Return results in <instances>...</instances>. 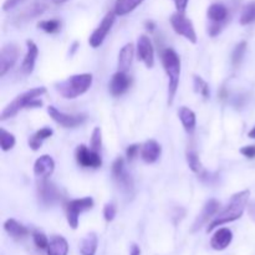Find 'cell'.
Segmentation results:
<instances>
[{
    "label": "cell",
    "mask_w": 255,
    "mask_h": 255,
    "mask_svg": "<svg viewBox=\"0 0 255 255\" xmlns=\"http://www.w3.org/2000/svg\"><path fill=\"white\" fill-rule=\"evenodd\" d=\"M77 46H79V42H77V41H75L74 44L71 45V51H70V56H72V55L75 54V51L77 50Z\"/></svg>",
    "instance_id": "b9f144b4"
},
{
    "label": "cell",
    "mask_w": 255,
    "mask_h": 255,
    "mask_svg": "<svg viewBox=\"0 0 255 255\" xmlns=\"http://www.w3.org/2000/svg\"><path fill=\"white\" fill-rule=\"evenodd\" d=\"M248 136L251 137V138H255V126L253 127V128H252V131L249 132V133H248Z\"/></svg>",
    "instance_id": "ee69618b"
},
{
    "label": "cell",
    "mask_w": 255,
    "mask_h": 255,
    "mask_svg": "<svg viewBox=\"0 0 255 255\" xmlns=\"http://www.w3.org/2000/svg\"><path fill=\"white\" fill-rule=\"evenodd\" d=\"M207 14L213 22H223L228 17V9L221 2H214L208 7Z\"/></svg>",
    "instance_id": "d4e9b609"
},
{
    "label": "cell",
    "mask_w": 255,
    "mask_h": 255,
    "mask_svg": "<svg viewBox=\"0 0 255 255\" xmlns=\"http://www.w3.org/2000/svg\"><path fill=\"white\" fill-rule=\"evenodd\" d=\"M102 146V132L100 127H95L91 134V142H90V148L95 152H100Z\"/></svg>",
    "instance_id": "d6a6232c"
},
{
    "label": "cell",
    "mask_w": 255,
    "mask_h": 255,
    "mask_svg": "<svg viewBox=\"0 0 255 255\" xmlns=\"http://www.w3.org/2000/svg\"><path fill=\"white\" fill-rule=\"evenodd\" d=\"M47 255H67L69 253V243L61 236L52 237L47 247Z\"/></svg>",
    "instance_id": "d6986e66"
},
{
    "label": "cell",
    "mask_w": 255,
    "mask_h": 255,
    "mask_svg": "<svg viewBox=\"0 0 255 255\" xmlns=\"http://www.w3.org/2000/svg\"><path fill=\"white\" fill-rule=\"evenodd\" d=\"M20 1H22V0H6V1L4 2V5H2V10H4V11H7V10L16 6Z\"/></svg>",
    "instance_id": "ab89813d"
},
{
    "label": "cell",
    "mask_w": 255,
    "mask_h": 255,
    "mask_svg": "<svg viewBox=\"0 0 255 255\" xmlns=\"http://www.w3.org/2000/svg\"><path fill=\"white\" fill-rule=\"evenodd\" d=\"M46 92L45 87H34V89L29 90V91L24 92V94L19 95L14 101L10 102L1 112V116L0 120L4 121V120L10 119V117L15 116L20 110L22 109H29V107H39L41 106L42 102L39 101V97H41L42 95Z\"/></svg>",
    "instance_id": "3957f363"
},
{
    "label": "cell",
    "mask_w": 255,
    "mask_h": 255,
    "mask_svg": "<svg viewBox=\"0 0 255 255\" xmlns=\"http://www.w3.org/2000/svg\"><path fill=\"white\" fill-rule=\"evenodd\" d=\"M178 116L187 133H192V132L194 131V128H196V124H197L196 114H194L191 109L183 106L179 109Z\"/></svg>",
    "instance_id": "44dd1931"
},
{
    "label": "cell",
    "mask_w": 255,
    "mask_h": 255,
    "mask_svg": "<svg viewBox=\"0 0 255 255\" xmlns=\"http://www.w3.org/2000/svg\"><path fill=\"white\" fill-rule=\"evenodd\" d=\"M4 229L6 231V233L9 236H11L15 239H21L29 234V231H27L26 227L20 224L15 219H7L4 223Z\"/></svg>",
    "instance_id": "7402d4cb"
},
{
    "label": "cell",
    "mask_w": 255,
    "mask_h": 255,
    "mask_svg": "<svg viewBox=\"0 0 255 255\" xmlns=\"http://www.w3.org/2000/svg\"><path fill=\"white\" fill-rule=\"evenodd\" d=\"M138 151H139L138 144H131V146H128L126 149L127 158H128L129 161H131V159H133L134 157L137 156V153H138Z\"/></svg>",
    "instance_id": "8d00e7d4"
},
{
    "label": "cell",
    "mask_w": 255,
    "mask_h": 255,
    "mask_svg": "<svg viewBox=\"0 0 255 255\" xmlns=\"http://www.w3.org/2000/svg\"><path fill=\"white\" fill-rule=\"evenodd\" d=\"M15 137L14 134L10 133V132L5 131L4 128H1V134H0V146L4 152L9 151L12 147L15 146Z\"/></svg>",
    "instance_id": "f1b7e54d"
},
{
    "label": "cell",
    "mask_w": 255,
    "mask_h": 255,
    "mask_svg": "<svg viewBox=\"0 0 255 255\" xmlns=\"http://www.w3.org/2000/svg\"><path fill=\"white\" fill-rule=\"evenodd\" d=\"M32 238H34V243L35 246L37 247L39 249H47V247H49V239H47V237L45 236L44 233H40V232H35L34 234H32Z\"/></svg>",
    "instance_id": "836d02e7"
},
{
    "label": "cell",
    "mask_w": 255,
    "mask_h": 255,
    "mask_svg": "<svg viewBox=\"0 0 255 255\" xmlns=\"http://www.w3.org/2000/svg\"><path fill=\"white\" fill-rule=\"evenodd\" d=\"M146 27L149 31H153L154 30V22L153 21H146Z\"/></svg>",
    "instance_id": "7bdbcfd3"
},
{
    "label": "cell",
    "mask_w": 255,
    "mask_h": 255,
    "mask_svg": "<svg viewBox=\"0 0 255 255\" xmlns=\"http://www.w3.org/2000/svg\"><path fill=\"white\" fill-rule=\"evenodd\" d=\"M37 27L41 30H44L47 34H55V32L59 31L61 29V22L57 19H51V20H42V21L37 22Z\"/></svg>",
    "instance_id": "4316f807"
},
{
    "label": "cell",
    "mask_w": 255,
    "mask_h": 255,
    "mask_svg": "<svg viewBox=\"0 0 255 255\" xmlns=\"http://www.w3.org/2000/svg\"><path fill=\"white\" fill-rule=\"evenodd\" d=\"M92 80L94 77L91 74L72 75L69 79L55 85L56 86L55 89L64 99L74 100L89 91L92 85Z\"/></svg>",
    "instance_id": "7a4b0ae2"
},
{
    "label": "cell",
    "mask_w": 255,
    "mask_h": 255,
    "mask_svg": "<svg viewBox=\"0 0 255 255\" xmlns=\"http://www.w3.org/2000/svg\"><path fill=\"white\" fill-rule=\"evenodd\" d=\"M255 21V1L249 2L246 5L243 9L241 16V24L242 25H249Z\"/></svg>",
    "instance_id": "83f0119b"
},
{
    "label": "cell",
    "mask_w": 255,
    "mask_h": 255,
    "mask_svg": "<svg viewBox=\"0 0 255 255\" xmlns=\"http://www.w3.org/2000/svg\"><path fill=\"white\" fill-rule=\"evenodd\" d=\"M19 49L14 44L5 45L0 51V76H4L16 62Z\"/></svg>",
    "instance_id": "8fae6325"
},
{
    "label": "cell",
    "mask_w": 255,
    "mask_h": 255,
    "mask_svg": "<svg viewBox=\"0 0 255 255\" xmlns=\"http://www.w3.org/2000/svg\"><path fill=\"white\" fill-rule=\"evenodd\" d=\"M133 55L134 47L131 42L126 44L122 47L119 54V62H117V65H119V71L126 72L129 69V66L132 64V60H133Z\"/></svg>",
    "instance_id": "ffe728a7"
},
{
    "label": "cell",
    "mask_w": 255,
    "mask_h": 255,
    "mask_svg": "<svg viewBox=\"0 0 255 255\" xmlns=\"http://www.w3.org/2000/svg\"><path fill=\"white\" fill-rule=\"evenodd\" d=\"M193 81H194V91H196L197 94L201 95V96H203L204 99H208L209 95H211V92H209V85L207 84L201 76H198V75L194 76Z\"/></svg>",
    "instance_id": "f546056e"
},
{
    "label": "cell",
    "mask_w": 255,
    "mask_h": 255,
    "mask_svg": "<svg viewBox=\"0 0 255 255\" xmlns=\"http://www.w3.org/2000/svg\"><path fill=\"white\" fill-rule=\"evenodd\" d=\"M187 163H188L189 168H191L193 172H196V173H199V172L202 171V168H203V167H202L201 161H199L198 154H197L194 151L187 152Z\"/></svg>",
    "instance_id": "1f68e13d"
},
{
    "label": "cell",
    "mask_w": 255,
    "mask_h": 255,
    "mask_svg": "<svg viewBox=\"0 0 255 255\" xmlns=\"http://www.w3.org/2000/svg\"><path fill=\"white\" fill-rule=\"evenodd\" d=\"M164 71L168 76V104H173L174 96L178 90L179 76H181V59L173 49H166L162 54Z\"/></svg>",
    "instance_id": "277c9868"
},
{
    "label": "cell",
    "mask_w": 255,
    "mask_h": 255,
    "mask_svg": "<svg viewBox=\"0 0 255 255\" xmlns=\"http://www.w3.org/2000/svg\"><path fill=\"white\" fill-rule=\"evenodd\" d=\"M76 159L80 166L85 168H99L102 164L100 152L92 151L85 144H80L76 149Z\"/></svg>",
    "instance_id": "9c48e42d"
},
{
    "label": "cell",
    "mask_w": 255,
    "mask_h": 255,
    "mask_svg": "<svg viewBox=\"0 0 255 255\" xmlns=\"http://www.w3.org/2000/svg\"><path fill=\"white\" fill-rule=\"evenodd\" d=\"M249 196H251V192L248 189L246 191H242L239 193H236L232 197L231 202L227 206V208L224 211H222L213 221L209 223L208 229L207 231L212 232L213 229L218 228V227L223 226L226 223H231V222L237 221V219L241 218L244 213V209H246L247 203L249 201Z\"/></svg>",
    "instance_id": "6da1fadb"
},
{
    "label": "cell",
    "mask_w": 255,
    "mask_h": 255,
    "mask_svg": "<svg viewBox=\"0 0 255 255\" xmlns=\"http://www.w3.org/2000/svg\"><path fill=\"white\" fill-rule=\"evenodd\" d=\"M55 169V162L52 159V157L44 154V156L39 157V158L35 161L34 164V173L35 176L39 177V178L46 179L49 178L52 174Z\"/></svg>",
    "instance_id": "5bb4252c"
},
{
    "label": "cell",
    "mask_w": 255,
    "mask_h": 255,
    "mask_svg": "<svg viewBox=\"0 0 255 255\" xmlns=\"http://www.w3.org/2000/svg\"><path fill=\"white\" fill-rule=\"evenodd\" d=\"M246 51H247V41L239 42V44L236 46V49H234L233 55H232V62H233V66H238V65L241 64Z\"/></svg>",
    "instance_id": "4dcf8cb0"
},
{
    "label": "cell",
    "mask_w": 255,
    "mask_h": 255,
    "mask_svg": "<svg viewBox=\"0 0 255 255\" xmlns=\"http://www.w3.org/2000/svg\"><path fill=\"white\" fill-rule=\"evenodd\" d=\"M115 19H116V12L115 11L107 12L106 16L102 19V21L100 22L99 26H97L96 29H95V31L92 32L91 36H90L89 39V42L94 49L101 46L104 40L106 39L107 34H109L110 30H111L112 25H114Z\"/></svg>",
    "instance_id": "52a82bcc"
},
{
    "label": "cell",
    "mask_w": 255,
    "mask_h": 255,
    "mask_svg": "<svg viewBox=\"0 0 255 255\" xmlns=\"http://www.w3.org/2000/svg\"><path fill=\"white\" fill-rule=\"evenodd\" d=\"M92 207H94V199L91 197H84V198L70 201L66 206V218L69 226L72 229H77L80 214L90 211L92 209Z\"/></svg>",
    "instance_id": "5b68a950"
},
{
    "label": "cell",
    "mask_w": 255,
    "mask_h": 255,
    "mask_svg": "<svg viewBox=\"0 0 255 255\" xmlns=\"http://www.w3.org/2000/svg\"><path fill=\"white\" fill-rule=\"evenodd\" d=\"M124 172H125V161L122 157H119V158L114 162V164H112V174H114V177L116 178V177H119L120 174L124 173Z\"/></svg>",
    "instance_id": "d590c367"
},
{
    "label": "cell",
    "mask_w": 255,
    "mask_h": 255,
    "mask_svg": "<svg viewBox=\"0 0 255 255\" xmlns=\"http://www.w3.org/2000/svg\"><path fill=\"white\" fill-rule=\"evenodd\" d=\"M26 55L24 57V61H22L21 70L24 74L30 75L34 71L35 62H36V57L39 55V49H37V45L35 44L32 40H27L26 41Z\"/></svg>",
    "instance_id": "ac0fdd59"
},
{
    "label": "cell",
    "mask_w": 255,
    "mask_h": 255,
    "mask_svg": "<svg viewBox=\"0 0 255 255\" xmlns=\"http://www.w3.org/2000/svg\"><path fill=\"white\" fill-rule=\"evenodd\" d=\"M173 1H174V5H176L177 10H178L179 12H184L186 11L189 0H173Z\"/></svg>",
    "instance_id": "f35d334b"
},
{
    "label": "cell",
    "mask_w": 255,
    "mask_h": 255,
    "mask_svg": "<svg viewBox=\"0 0 255 255\" xmlns=\"http://www.w3.org/2000/svg\"><path fill=\"white\" fill-rule=\"evenodd\" d=\"M171 24L173 27L174 31L178 35H182L183 37H186L187 40L192 42V44H196L197 42V34L196 30H194L193 22L186 17L184 12H174L171 16Z\"/></svg>",
    "instance_id": "8992f818"
},
{
    "label": "cell",
    "mask_w": 255,
    "mask_h": 255,
    "mask_svg": "<svg viewBox=\"0 0 255 255\" xmlns=\"http://www.w3.org/2000/svg\"><path fill=\"white\" fill-rule=\"evenodd\" d=\"M233 241V233L228 228H221L213 234L211 239V247L214 251H224L231 246Z\"/></svg>",
    "instance_id": "9a60e30c"
},
{
    "label": "cell",
    "mask_w": 255,
    "mask_h": 255,
    "mask_svg": "<svg viewBox=\"0 0 255 255\" xmlns=\"http://www.w3.org/2000/svg\"><path fill=\"white\" fill-rule=\"evenodd\" d=\"M97 246H99V238H97L96 233L91 232L82 239L81 246H80V253L81 255H95L97 252Z\"/></svg>",
    "instance_id": "603a6c76"
},
{
    "label": "cell",
    "mask_w": 255,
    "mask_h": 255,
    "mask_svg": "<svg viewBox=\"0 0 255 255\" xmlns=\"http://www.w3.org/2000/svg\"><path fill=\"white\" fill-rule=\"evenodd\" d=\"M47 114L50 115L52 120H54L56 124H59L60 126L66 127V128H74V127L79 126V125L84 124L86 117L82 116V115H69L65 114V112L57 110L55 106H49L47 107Z\"/></svg>",
    "instance_id": "ba28073f"
},
{
    "label": "cell",
    "mask_w": 255,
    "mask_h": 255,
    "mask_svg": "<svg viewBox=\"0 0 255 255\" xmlns=\"http://www.w3.org/2000/svg\"><path fill=\"white\" fill-rule=\"evenodd\" d=\"M221 208V203H219L217 199H209L206 204H204L203 209H202L201 214L197 217L196 222L193 224V228H192V232H197L202 228L206 223H208L212 219V217L216 216L217 212Z\"/></svg>",
    "instance_id": "7c38bea8"
},
{
    "label": "cell",
    "mask_w": 255,
    "mask_h": 255,
    "mask_svg": "<svg viewBox=\"0 0 255 255\" xmlns=\"http://www.w3.org/2000/svg\"><path fill=\"white\" fill-rule=\"evenodd\" d=\"M142 2H143V0H116L115 12L119 16H124V15H127L131 11H133Z\"/></svg>",
    "instance_id": "484cf974"
},
{
    "label": "cell",
    "mask_w": 255,
    "mask_h": 255,
    "mask_svg": "<svg viewBox=\"0 0 255 255\" xmlns=\"http://www.w3.org/2000/svg\"><path fill=\"white\" fill-rule=\"evenodd\" d=\"M241 153L247 158H254L255 157V146H246L241 148Z\"/></svg>",
    "instance_id": "74e56055"
},
{
    "label": "cell",
    "mask_w": 255,
    "mask_h": 255,
    "mask_svg": "<svg viewBox=\"0 0 255 255\" xmlns=\"http://www.w3.org/2000/svg\"><path fill=\"white\" fill-rule=\"evenodd\" d=\"M52 133H54V131H52L50 127H44V128L39 129V131H37L35 134H32V136L29 138V141H27L29 142L30 148H31L32 151H37V149L41 147L42 141H45L46 138L51 137Z\"/></svg>",
    "instance_id": "cb8c5ba5"
},
{
    "label": "cell",
    "mask_w": 255,
    "mask_h": 255,
    "mask_svg": "<svg viewBox=\"0 0 255 255\" xmlns=\"http://www.w3.org/2000/svg\"><path fill=\"white\" fill-rule=\"evenodd\" d=\"M129 85H131V79L127 76L126 72L117 71L110 81V92L114 96H121L128 90Z\"/></svg>",
    "instance_id": "4fadbf2b"
},
{
    "label": "cell",
    "mask_w": 255,
    "mask_h": 255,
    "mask_svg": "<svg viewBox=\"0 0 255 255\" xmlns=\"http://www.w3.org/2000/svg\"><path fill=\"white\" fill-rule=\"evenodd\" d=\"M129 255H141V249H139V247L136 246V244H133Z\"/></svg>",
    "instance_id": "60d3db41"
},
{
    "label": "cell",
    "mask_w": 255,
    "mask_h": 255,
    "mask_svg": "<svg viewBox=\"0 0 255 255\" xmlns=\"http://www.w3.org/2000/svg\"><path fill=\"white\" fill-rule=\"evenodd\" d=\"M137 57L141 60L148 69L154 65V50L148 36L141 35L137 40Z\"/></svg>",
    "instance_id": "30bf717a"
},
{
    "label": "cell",
    "mask_w": 255,
    "mask_h": 255,
    "mask_svg": "<svg viewBox=\"0 0 255 255\" xmlns=\"http://www.w3.org/2000/svg\"><path fill=\"white\" fill-rule=\"evenodd\" d=\"M161 152H162L161 144H159L157 141H154V139H148V141H146L143 144H142L141 157L146 163L151 164V163H154V162L159 158Z\"/></svg>",
    "instance_id": "2e32d148"
},
{
    "label": "cell",
    "mask_w": 255,
    "mask_h": 255,
    "mask_svg": "<svg viewBox=\"0 0 255 255\" xmlns=\"http://www.w3.org/2000/svg\"><path fill=\"white\" fill-rule=\"evenodd\" d=\"M39 198L46 206H51L55 202L59 201L60 193L59 189L54 184L44 181L39 184Z\"/></svg>",
    "instance_id": "e0dca14e"
},
{
    "label": "cell",
    "mask_w": 255,
    "mask_h": 255,
    "mask_svg": "<svg viewBox=\"0 0 255 255\" xmlns=\"http://www.w3.org/2000/svg\"><path fill=\"white\" fill-rule=\"evenodd\" d=\"M116 206H115L112 202H110V203L105 204L104 207V217L105 219H106V222H112L115 219V217H116Z\"/></svg>",
    "instance_id": "e575fe53"
}]
</instances>
